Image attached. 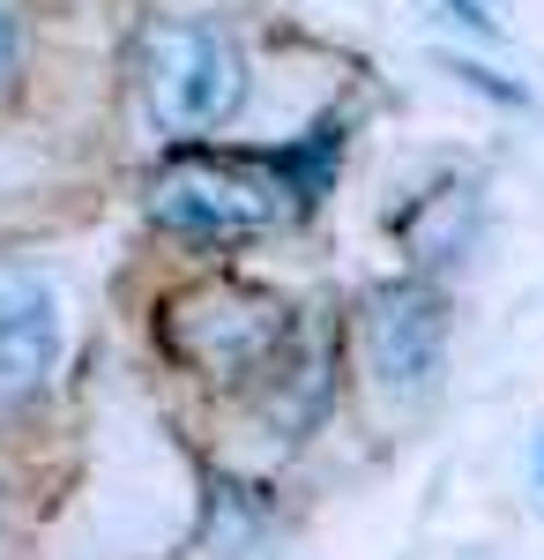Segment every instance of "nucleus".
Instances as JSON below:
<instances>
[{
  "instance_id": "2",
  "label": "nucleus",
  "mask_w": 544,
  "mask_h": 560,
  "mask_svg": "<svg viewBox=\"0 0 544 560\" xmlns=\"http://www.w3.org/2000/svg\"><path fill=\"white\" fill-rule=\"evenodd\" d=\"M157 224L187 232V240H210V247H239L253 232H269L276 217L292 210V179H269L253 158H179L157 195H150Z\"/></svg>"
},
{
  "instance_id": "4",
  "label": "nucleus",
  "mask_w": 544,
  "mask_h": 560,
  "mask_svg": "<svg viewBox=\"0 0 544 560\" xmlns=\"http://www.w3.org/2000/svg\"><path fill=\"white\" fill-rule=\"evenodd\" d=\"M448 345V306L425 284H395L374 300V366L388 382H418L433 374V359Z\"/></svg>"
},
{
  "instance_id": "6",
  "label": "nucleus",
  "mask_w": 544,
  "mask_h": 560,
  "mask_svg": "<svg viewBox=\"0 0 544 560\" xmlns=\"http://www.w3.org/2000/svg\"><path fill=\"white\" fill-rule=\"evenodd\" d=\"M8 52H15V31H8V8H0V75H8Z\"/></svg>"
},
{
  "instance_id": "1",
  "label": "nucleus",
  "mask_w": 544,
  "mask_h": 560,
  "mask_svg": "<svg viewBox=\"0 0 544 560\" xmlns=\"http://www.w3.org/2000/svg\"><path fill=\"white\" fill-rule=\"evenodd\" d=\"M239 52L216 23H150L142 38V97H150V120L179 142L210 135L232 120L239 105Z\"/></svg>"
},
{
  "instance_id": "3",
  "label": "nucleus",
  "mask_w": 544,
  "mask_h": 560,
  "mask_svg": "<svg viewBox=\"0 0 544 560\" xmlns=\"http://www.w3.org/2000/svg\"><path fill=\"white\" fill-rule=\"evenodd\" d=\"M52 351H60V306L38 277L23 269H0V404L31 396L52 374Z\"/></svg>"
},
{
  "instance_id": "5",
  "label": "nucleus",
  "mask_w": 544,
  "mask_h": 560,
  "mask_svg": "<svg viewBox=\"0 0 544 560\" xmlns=\"http://www.w3.org/2000/svg\"><path fill=\"white\" fill-rule=\"evenodd\" d=\"M448 8H456V23H477V31H500V23L485 15V0H448Z\"/></svg>"
}]
</instances>
